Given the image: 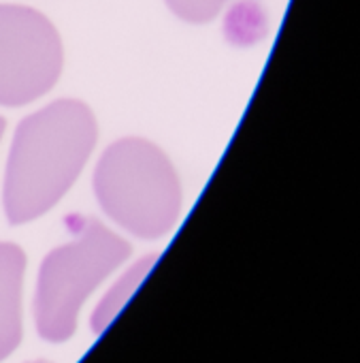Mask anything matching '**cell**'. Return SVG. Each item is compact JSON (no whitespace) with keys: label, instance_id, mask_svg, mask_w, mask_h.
<instances>
[{"label":"cell","instance_id":"4","mask_svg":"<svg viewBox=\"0 0 360 363\" xmlns=\"http://www.w3.org/2000/svg\"><path fill=\"white\" fill-rule=\"evenodd\" d=\"M62 41L39 11L0 5V105L22 107L50 92L62 73Z\"/></svg>","mask_w":360,"mask_h":363},{"label":"cell","instance_id":"8","mask_svg":"<svg viewBox=\"0 0 360 363\" xmlns=\"http://www.w3.org/2000/svg\"><path fill=\"white\" fill-rule=\"evenodd\" d=\"M3 133H5V118H0V139H3Z\"/></svg>","mask_w":360,"mask_h":363},{"label":"cell","instance_id":"9","mask_svg":"<svg viewBox=\"0 0 360 363\" xmlns=\"http://www.w3.org/2000/svg\"><path fill=\"white\" fill-rule=\"evenodd\" d=\"M33 363H50V361H33Z\"/></svg>","mask_w":360,"mask_h":363},{"label":"cell","instance_id":"2","mask_svg":"<svg viewBox=\"0 0 360 363\" xmlns=\"http://www.w3.org/2000/svg\"><path fill=\"white\" fill-rule=\"evenodd\" d=\"M94 195L105 214L143 240L166 235L182 212V186L166 154L145 139H120L100 156Z\"/></svg>","mask_w":360,"mask_h":363},{"label":"cell","instance_id":"3","mask_svg":"<svg viewBox=\"0 0 360 363\" xmlns=\"http://www.w3.org/2000/svg\"><path fill=\"white\" fill-rule=\"evenodd\" d=\"M128 255L130 246L96 220H88L73 242L52 250L41 263L37 280L35 320L39 335L50 342L69 340L90 293Z\"/></svg>","mask_w":360,"mask_h":363},{"label":"cell","instance_id":"7","mask_svg":"<svg viewBox=\"0 0 360 363\" xmlns=\"http://www.w3.org/2000/svg\"><path fill=\"white\" fill-rule=\"evenodd\" d=\"M228 0H166L168 9L184 22L207 24L211 22Z\"/></svg>","mask_w":360,"mask_h":363},{"label":"cell","instance_id":"1","mask_svg":"<svg viewBox=\"0 0 360 363\" xmlns=\"http://www.w3.org/2000/svg\"><path fill=\"white\" fill-rule=\"evenodd\" d=\"M96 120L81 101L62 99L24 118L5 173V214L11 225L37 220L75 184L96 145Z\"/></svg>","mask_w":360,"mask_h":363},{"label":"cell","instance_id":"5","mask_svg":"<svg viewBox=\"0 0 360 363\" xmlns=\"http://www.w3.org/2000/svg\"><path fill=\"white\" fill-rule=\"evenodd\" d=\"M24 269V250L16 244L0 242V361L7 359L22 340Z\"/></svg>","mask_w":360,"mask_h":363},{"label":"cell","instance_id":"6","mask_svg":"<svg viewBox=\"0 0 360 363\" xmlns=\"http://www.w3.org/2000/svg\"><path fill=\"white\" fill-rule=\"evenodd\" d=\"M156 255H149V257H143L137 265H132L109 291H107V295L100 299V303L96 306V310H94V314H92V320H90V325H92V331L94 333H103L111 323H113V318L122 312V308L130 301V297L134 295V291L141 286V282H143V278L149 274V269L153 267V263H156Z\"/></svg>","mask_w":360,"mask_h":363}]
</instances>
